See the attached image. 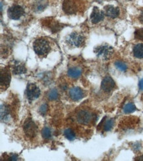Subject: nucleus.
<instances>
[{"label": "nucleus", "mask_w": 143, "mask_h": 161, "mask_svg": "<svg viewBox=\"0 0 143 161\" xmlns=\"http://www.w3.org/2000/svg\"><path fill=\"white\" fill-rule=\"evenodd\" d=\"M104 13L107 17L112 19L117 18L119 15V9L112 6H107L104 7Z\"/></svg>", "instance_id": "ddd939ff"}, {"label": "nucleus", "mask_w": 143, "mask_h": 161, "mask_svg": "<svg viewBox=\"0 0 143 161\" xmlns=\"http://www.w3.org/2000/svg\"><path fill=\"white\" fill-rule=\"evenodd\" d=\"M114 125V119L111 118L108 119V120L105 122L104 125V130L105 132H109L112 129Z\"/></svg>", "instance_id": "aec40b11"}, {"label": "nucleus", "mask_w": 143, "mask_h": 161, "mask_svg": "<svg viewBox=\"0 0 143 161\" xmlns=\"http://www.w3.org/2000/svg\"><path fill=\"white\" fill-rule=\"evenodd\" d=\"M42 137L46 139H48L51 138V129L49 127H45L42 131Z\"/></svg>", "instance_id": "4be33fe9"}, {"label": "nucleus", "mask_w": 143, "mask_h": 161, "mask_svg": "<svg viewBox=\"0 0 143 161\" xmlns=\"http://www.w3.org/2000/svg\"><path fill=\"white\" fill-rule=\"evenodd\" d=\"M7 160H11V161H13V160H17L19 159V156L17 154H10L9 156H8V157H7Z\"/></svg>", "instance_id": "a878e982"}, {"label": "nucleus", "mask_w": 143, "mask_h": 161, "mask_svg": "<svg viewBox=\"0 0 143 161\" xmlns=\"http://www.w3.org/2000/svg\"><path fill=\"white\" fill-rule=\"evenodd\" d=\"M133 54L136 58H143V44H138L134 46Z\"/></svg>", "instance_id": "2eb2a0df"}, {"label": "nucleus", "mask_w": 143, "mask_h": 161, "mask_svg": "<svg viewBox=\"0 0 143 161\" xmlns=\"http://www.w3.org/2000/svg\"><path fill=\"white\" fill-rule=\"evenodd\" d=\"M94 51L98 58L104 60H108L112 56L114 49L108 44H102L95 48Z\"/></svg>", "instance_id": "20e7f679"}, {"label": "nucleus", "mask_w": 143, "mask_h": 161, "mask_svg": "<svg viewBox=\"0 0 143 161\" xmlns=\"http://www.w3.org/2000/svg\"><path fill=\"white\" fill-rule=\"evenodd\" d=\"M25 13L24 9L17 5H15L11 7L7 11L8 17L13 20H18L23 16Z\"/></svg>", "instance_id": "6e6552de"}, {"label": "nucleus", "mask_w": 143, "mask_h": 161, "mask_svg": "<svg viewBox=\"0 0 143 161\" xmlns=\"http://www.w3.org/2000/svg\"><path fill=\"white\" fill-rule=\"evenodd\" d=\"M85 38L83 34L73 32L69 34L66 38V43L73 48H80L84 46Z\"/></svg>", "instance_id": "7ed1b4c3"}, {"label": "nucleus", "mask_w": 143, "mask_h": 161, "mask_svg": "<svg viewBox=\"0 0 143 161\" xmlns=\"http://www.w3.org/2000/svg\"><path fill=\"white\" fill-rule=\"evenodd\" d=\"M69 96L72 100L78 101L82 99L84 97V94L83 91L79 87H73L69 91Z\"/></svg>", "instance_id": "f8f14e48"}, {"label": "nucleus", "mask_w": 143, "mask_h": 161, "mask_svg": "<svg viewBox=\"0 0 143 161\" xmlns=\"http://www.w3.org/2000/svg\"><path fill=\"white\" fill-rule=\"evenodd\" d=\"M77 121L83 125H88L94 119V115L92 112L87 110L79 111L77 116Z\"/></svg>", "instance_id": "0eeeda50"}, {"label": "nucleus", "mask_w": 143, "mask_h": 161, "mask_svg": "<svg viewBox=\"0 0 143 161\" xmlns=\"http://www.w3.org/2000/svg\"><path fill=\"white\" fill-rule=\"evenodd\" d=\"M33 48L35 53L39 56H46L51 50L48 41L44 38L36 39L34 42Z\"/></svg>", "instance_id": "f03ea898"}, {"label": "nucleus", "mask_w": 143, "mask_h": 161, "mask_svg": "<svg viewBox=\"0 0 143 161\" xmlns=\"http://www.w3.org/2000/svg\"><path fill=\"white\" fill-rule=\"evenodd\" d=\"M115 65L116 67H117V69L123 72L126 71L127 69V65L125 63H123V62H121V61H116L115 63Z\"/></svg>", "instance_id": "5701e85b"}, {"label": "nucleus", "mask_w": 143, "mask_h": 161, "mask_svg": "<svg viewBox=\"0 0 143 161\" xmlns=\"http://www.w3.org/2000/svg\"><path fill=\"white\" fill-rule=\"evenodd\" d=\"M25 65L22 62L15 61L12 65V72L15 75H20L26 73Z\"/></svg>", "instance_id": "4468645a"}, {"label": "nucleus", "mask_w": 143, "mask_h": 161, "mask_svg": "<svg viewBox=\"0 0 143 161\" xmlns=\"http://www.w3.org/2000/svg\"><path fill=\"white\" fill-rule=\"evenodd\" d=\"M136 110V106L133 103L129 102L124 106L123 108V111L125 114H131L134 112Z\"/></svg>", "instance_id": "a211bd4d"}, {"label": "nucleus", "mask_w": 143, "mask_h": 161, "mask_svg": "<svg viewBox=\"0 0 143 161\" xmlns=\"http://www.w3.org/2000/svg\"><path fill=\"white\" fill-rule=\"evenodd\" d=\"M47 3L45 0H38V2H36L34 4V11L36 12H40L42 11L46 7Z\"/></svg>", "instance_id": "f3484780"}, {"label": "nucleus", "mask_w": 143, "mask_h": 161, "mask_svg": "<svg viewBox=\"0 0 143 161\" xmlns=\"http://www.w3.org/2000/svg\"><path fill=\"white\" fill-rule=\"evenodd\" d=\"M84 6V0H64L63 2V10L67 15L78 13Z\"/></svg>", "instance_id": "f257e3e1"}, {"label": "nucleus", "mask_w": 143, "mask_h": 161, "mask_svg": "<svg viewBox=\"0 0 143 161\" xmlns=\"http://www.w3.org/2000/svg\"><path fill=\"white\" fill-rule=\"evenodd\" d=\"M68 75L73 79H77L81 75V70L77 67H72L68 70Z\"/></svg>", "instance_id": "dca6fc26"}, {"label": "nucleus", "mask_w": 143, "mask_h": 161, "mask_svg": "<svg viewBox=\"0 0 143 161\" xmlns=\"http://www.w3.org/2000/svg\"><path fill=\"white\" fill-rule=\"evenodd\" d=\"M47 96H48V98L50 101H56L59 98V93H58L57 90L53 89L49 92Z\"/></svg>", "instance_id": "412c9836"}, {"label": "nucleus", "mask_w": 143, "mask_h": 161, "mask_svg": "<svg viewBox=\"0 0 143 161\" xmlns=\"http://www.w3.org/2000/svg\"><path fill=\"white\" fill-rule=\"evenodd\" d=\"M139 89L142 91H143V79H142L139 83Z\"/></svg>", "instance_id": "cd10ccee"}, {"label": "nucleus", "mask_w": 143, "mask_h": 161, "mask_svg": "<svg viewBox=\"0 0 143 161\" xmlns=\"http://www.w3.org/2000/svg\"><path fill=\"white\" fill-rule=\"evenodd\" d=\"M139 20H140V22H141V23L143 24V10L141 11V14H140V15H139Z\"/></svg>", "instance_id": "bb28decb"}, {"label": "nucleus", "mask_w": 143, "mask_h": 161, "mask_svg": "<svg viewBox=\"0 0 143 161\" xmlns=\"http://www.w3.org/2000/svg\"><path fill=\"white\" fill-rule=\"evenodd\" d=\"M105 13L104 11L100 10L97 7H94L91 15V20L92 23L96 24L102 21L104 18Z\"/></svg>", "instance_id": "9b49d317"}, {"label": "nucleus", "mask_w": 143, "mask_h": 161, "mask_svg": "<svg viewBox=\"0 0 143 161\" xmlns=\"http://www.w3.org/2000/svg\"><path fill=\"white\" fill-rule=\"evenodd\" d=\"M64 136L68 140H69V141H73L76 137L75 133L71 129H65L64 132Z\"/></svg>", "instance_id": "6ab92c4d"}, {"label": "nucleus", "mask_w": 143, "mask_h": 161, "mask_svg": "<svg viewBox=\"0 0 143 161\" xmlns=\"http://www.w3.org/2000/svg\"><path fill=\"white\" fill-rule=\"evenodd\" d=\"M40 90L39 87L34 83H29L26 87L25 94L29 101H33L38 98L40 95Z\"/></svg>", "instance_id": "423d86ee"}, {"label": "nucleus", "mask_w": 143, "mask_h": 161, "mask_svg": "<svg viewBox=\"0 0 143 161\" xmlns=\"http://www.w3.org/2000/svg\"><path fill=\"white\" fill-rule=\"evenodd\" d=\"M135 38L143 41V29H137L135 32Z\"/></svg>", "instance_id": "b1692460"}, {"label": "nucleus", "mask_w": 143, "mask_h": 161, "mask_svg": "<svg viewBox=\"0 0 143 161\" xmlns=\"http://www.w3.org/2000/svg\"><path fill=\"white\" fill-rule=\"evenodd\" d=\"M115 87V83L112 77L109 76H106L104 78L101 83V88L104 91L109 92L112 91Z\"/></svg>", "instance_id": "9d476101"}, {"label": "nucleus", "mask_w": 143, "mask_h": 161, "mask_svg": "<svg viewBox=\"0 0 143 161\" xmlns=\"http://www.w3.org/2000/svg\"><path fill=\"white\" fill-rule=\"evenodd\" d=\"M135 160H137V161H143V155H141V156H140V157L135 158Z\"/></svg>", "instance_id": "c85d7f7f"}, {"label": "nucleus", "mask_w": 143, "mask_h": 161, "mask_svg": "<svg viewBox=\"0 0 143 161\" xmlns=\"http://www.w3.org/2000/svg\"><path fill=\"white\" fill-rule=\"evenodd\" d=\"M47 110H48V106H47V105H46V104L42 105L39 108V112L42 116L46 115Z\"/></svg>", "instance_id": "393cba45"}, {"label": "nucleus", "mask_w": 143, "mask_h": 161, "mask_svg": "<svg viewBox=\"0 0 143 161\" xmlns=\"http://www.w3.org/2000/svg\"><path fill=\"white\" fill-rule=\"evenodd\" d=\"M11 74L9 69L4 68L1 69V77H0V83H1L2 89L3 87L4 89H6L9 85L11 81Z\"/></svg>", "instance_id": "1a4fd4ad"}, {"label": "nucleus", "mask_w": 143, "mask_h": 161, "mask_svg": "<svg viewBox=\"0 0 143 161\" xmlns=\"http://www.w3.org/2000/svg\"><path fill=\"white\" fill-rule=\"evenodd\" d=\"M23 129L26 136L29 138H34L38 131V127L33 119L28 118L26 119L24 123Z\"/></svg>", "instance_id": "39448f33"}]
</instances>
